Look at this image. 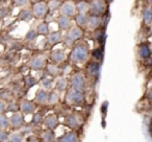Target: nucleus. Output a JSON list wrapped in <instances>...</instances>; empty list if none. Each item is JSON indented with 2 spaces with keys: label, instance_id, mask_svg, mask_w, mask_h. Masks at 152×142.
<instances>
[{
  "label": "nucleus",
  "instance_id": "obj_45",
  "mask_svg": "<svg viewBox=\"0 0 152 142\" xmlns=\"http://www.w3.org/2000/svg\"><path fill=\"white\" fill-rule=\"evenodd\" d=\"M26 142H38V140L34 139V138H29V139H28Z\"/></svg>",
  "mask_w": 152,
  "mask_h": 142
},
{
  "label": "nucleus",
  "instance_id": "obj_8",
  "mask_svg": "<svg viewBox=\"0 0 152 142\" xmlns=\"http://www.w3.org/2000/svg\"><path fill=\"white\" fill-rule=\"evenodd\" d=\"M65 124L67 125L68 127L74 129L79 127L80 125V120H79V117L76 114H70L68 115L65 118Z\"/></svg>",
  "mask_w": 152,
  "mask_h": 142
},
{
  "label": "nucleus",
  "instance_id": "obj_6",
  "mask_svg": "<svg viewBox=\"0 0 152 142\" xmlns=\"http://www.w3.org/2000/svg\"><path fill=\"white\" fill-rule=\"evenodd\" d=\"M59 12H61V16H66V17H73L76 13V7L73 2L71 1H67V2L63 3L59 7Z\"/></svg>",
  "mask_w": 152,
  "mask_h": 142
},
{
  "label": "nucleus",
  "instance_id": "obj_17",
  "mask_svg": "<svg viewBox=\"0 0 152 142\" xmlns=\"http://www.w3.org/2000/svg\"><path fill=\"white\" fill-rule=\"evenodd\" d=\"M78 141V138L77 135L73 132H69V133H66L65 135L61 136V137L57 139V142H77Z\"/></svg>",
  "mask_w": 152,
  "mask_h": 142
},
{
  "label": "nucleus",
  "instance_id": "obj_4",
  "mask_svg": "<svg viewBox=\"0 0 152 142\" xmlns=\"http://www.w3.org/2000/svg\"><path fill=\"white\" fill-rule=\"evenodd\" d=\"M71 88L83 92L86 88V77L83 73H76L71 79Z\"/></svg>",
  "mask_w": 152,
  "mask_h": 142
},
{
  "label": "nucleus",
  "instance_id": "obj_5",
  "mask_svg": "<svg viewBox=\"0 0 152 142\" xmlns=\"http://www.w3.org/2000/svg\"><path fill=\"white\" fill-rule=\"evenodd\" d=\"M106 4L105 0H93L90 4V11L93 13V15H101L105 12Z\"/></svg>",
  "mask_w": 152,
  "mask_h": 142
},
{
  "label": "nucleus",
  "instance_id": "obj_7",
  "mask_svg": "<svg viewBox=\"0 0 152 142\" xmlns=\"http://www.w3.org/2000/svg\"><path fill=\"white\" fill-rule=\"evenodd\" d=\"M48 12V5L45 2H37L32 7V14L34 17L37 18H42Z\"/></svg>",
  "mask_w": 152,
  "mask_h": 142
},
{
  "label": "nucleus",
  "instance_id": "obj_21",
  "mask_svg": "<svg viewBox=\"0 0 152 142\" xmlns=\"http://www.w3.org/2000/svg\"><path fill=\"white\" fill-rule=\"evenodd\" d=\"M88 19H89V16L87 14L78 13L75 16V22L77 24V26L79 27H83V26H87Z\"/></svg>",
  "mask_w": 152,
  "mask_h": 142
},
{
  "label": "nucleus",
  "instance_id": "obj_15",
  "mask_svg": "<svg viewBox=\"0 0 152 142\" xmlns=\"http://www.w3.org/2000/svg\"><path fill=\"white\" fill-rule=\"evenodd\" d=\"M30 67L32 68V69L34 70H41L44 68L45 66V57H36L34 59L31 60V62H30Z\"/></svg>",
  "mask_w": 152,
  "mask_h": 142
},
{
  "label": "nucleus",
  "instance_id": "obj_13",
  "mask_svg": "<svg viewBox=\"0 0 152 142\" xmlns=\"http://www.w3.org/2000/svg\"><path fill=\"white\" fill-rule=\"evenodd\" d=\"M63 40V35L61 32H49L48 37H47V41L50 45H55L57 43L61 42Z\"/></svg>",
  "mask_w": 152,
  "mask_h": 142
},
{
  "label": "nucleus",
  "instance_id": "obj_9",
  "mask_svg": "<svg viewBox=\"0 0 152 142\" xmlns=\"http://www.w3.org/2000/svg\"><path fill=\"white\" fill-rule=\"evenodd\" d=\"M44 123H45V125H46L48 129L54 131V129H56L57 124H58V118H57L56 115L50 114V115H48L46 118H45Z\"/></svg>",
  "mask_w": 152,
  "mask_h": 142
},
{
  "label": "nucleus",
  "instance_id": "obj_27",
  "mask_svg": "<svg viewBox=\"0 0 152 142\" xmlns=\"http://www.w3.org/2000/svg\"><path fill=\"white\" fill-rule=\"evenodd\" d=\"M55 87H56L57 91H59V92L65 91L68 87V81L65 77H59V79H57L56 84H55Z\"/></svg>",
  "mask_w": 152,
  "mask_h": 142
},
{
  "label": "nucleus",
  "instance_id": "obj_37",
  "mask_svg": "<svg viewBox=\"0 0 152 142\" xmlns=\"http://www.w3.org/2000/svg\"><path fill=\"white\" fill-rule=\"evenodd\" d=\"M10 136L7 132L0 131V142H9Z\"/></svg>",
  "mask_w": 152,
  "mask_h": 142
},
{
  "label": "nucleus",
  "instance_id": "obj_10",
  "mask_svg": "<svg viewBox=\"0 0 152 142\" xmlns=\"http://www.w3.org/2000/svg\"><path fill=\"white\" fill-rule=\"evenodd\" d=\"M51 61L55 64H58V63H61L64 62V60L66 59V53L63 49H56V50H53L51 52Z\"/></svg>",
  "mask_w": 152,
  "mask_h": 142
},
{
  "label": "nucleus",
  "instance_id": "obj_41",
  "mask_svg": "<svg viewBox=\"0 0 152 142\" xmlns=\"http://www.w3.org/2000/svg\"><path fill=\"white\" fill-rule=\"evenodd\" d=\"M9 15V10L7 9H0V18H5Z\"/></svg>",
  "mask_w": 152,
  "mask_h": 142
},
{
  "label": "nucleus",
  "instance_id": "obj_11",
  "mask_svg": "<svg viewBox=\"0 0 152 142\" xmlns=\"http://www.w3.org/2000/svg\"><path fill=\"white\" fill-rule=\"evenodd\" d=\"M101 25V19H100L98 16L96 15H92L89 17L88 19V23H87V27L91 30H95L97 29L99 26Z\"/></svg>",
  "mask_w": 152,
  "mask_h": 142
},
{
  "label": "nucleus",
  "instance_id": "obj_38",
  "mask_svg": "<svg viewBox=\"0 0 152 142\" xmlns=\"http://www.w3.org/2000/svg\"><path fill=\"white\" fill-rule=\"evenodd\" d=\"M42 119H43L42 114H41V113H37V114H34V118H32V122L38 124V123H40L41 121H42Z\"/></svg>",
  "mask_w": 152,
  "mask_h": 142
},
{
  "label": "nucleus",
  "instance_id": "obj_44",
  "mask_svg": "<svg viewBox=\"0 0 152 142\" xmlns=\"http://www.w3.org/2000/svg\"><path fill=\"white\" fill-rule=\"evenodd\" d=\"M147 96H148V98H149L150 100H152V88H150V89L148 90Z\"/></svg>",
  "mask_w": 152,
  "mask_h": 142
},
{
  "label": "nucleus",
  "instance_id": "obj_43",
  "mask_svg": "<svg viewBox=\"0 0 152 142\" xmlns=\"http://www.w3.org/2000/svg\"><path fill=\"white\" fill-rule=\"evenodd\" d=\"M7 109V104H4L3 102H0V112H2Z\"/></svg>",
  "mask_w": 152,
  "mask_h": 142
},
{
  "label": "nucleus",
  "instance_id": "obj_1",
  "mask_svg": "<svg viewBox=\"0 0 152 142\" xmlns=\"http://www.w3.org/2000/svg\"><path fill=\"white\" fill-rule=\"evenodd\" d=\"M89 48L87 45L78 44L73 48L71 52V60L76 64H83L88 60Z\"/></svg>",
  "mask_w": 152,
  "mask_h": 142
},
{
  "label": "nucleus",
  "instance_id": "obj_12",
  "mask_svg": "<svg viewBox=\"0 0 152 142\" xmlns=\"http://www.w3.org/2000/svg\"><path fill=\"white\" fill-rule=\"evenodd\" d=\"M58 27L61 32L68 30L72 27V20L71 18L66 17V16H61L58 18Z\"/></svg>",
  "mask_w": 152,
  "mask_h": 142
},
{
  "label": "nucleus",
  "instance_id": "obj_2",
  "mask_svg": "<svg viewBox=\"0 0 152 142\" xmlns=\"http://www.w3.org/2000/svg\"><path fill=\"white\" fill-rule=\"evenodd\" d=\"M83 99H85V95L83 92L73 89V88L68 90L66 94V102L70 106H79L83 104Z\"/></svg>",
  "mask_w": 152,
  "mask_h": 142
},
{
  "label": "nucleus",
  "instance_id": "obj_29",
  "mask_svg": "<svg viewBox=\"0 0 152 142\" xmlns=\"http://www.w3.org/2000/svg\"><path fill=\"white\" fill-rule=\"evenodd\" d=\"M47 71H48V73L51 77H56L59 73V69L55 65H52V64L47 65Z\"/></svg>",
  "mask_w": 152,
  "mask_h": 142
},
{
  "label": "nucleus",
  "instance_id": "obj_31",
  "mask_svg": "<svg viewBox=\"0 0 152 142\" xmlns=\"http://www.w3.org/2000/svg\"><path fill=\"white\" fill-rule=\"evenodd\" d=\"M37 37H38V32H37V29H34V28L29 29L27 32H26V35H25V39L27 41H34V40H36Z\"/></svg>",
  "mask_w": 152,
  "mask_h": 142
},
{
  "label": "nucleus",
  "instance_id": "obj_19",
  "mask_svg": "<svg viewBox=\"0 0 152 142\" xmlns=\"http://www.w3.org/2000/svg\"><path fill=\"white\" fill-rule=\"evenodd\" d=\"M10 123L13 125L14 127H19L23 123V116L20 113H15L14 115H12V117L10 118Z\"/></svg>",
  "mask_w": 152,
  "mask_h": 142
},
{
  "label": "nucleus",
  "instance_id": "obj_40",
  "mask_svg": "<svg viewBox=\"0 0 152 142\" xmlns=\"http://www.w3.org/2000/svg\"><path fill=\"white\" fill-rule=\"evenodd\" d=\"M93 57H95V60H101L102 59V51L100 49H96L93 51Z\"/></svg>",
  "mask_w": 152,
  "mask_h": 142
},
{
  "label": "nucleus",
  "instance_id": "obj_25",
  "mask_svg": "<svg viewBox=\"0 0 152 142\" xmlns=\"http://www.w3.org/2000/svg\"><path fill=\"white\" fill-rule=\"evenodd\" d=\"M55 134L51 129H47L42 134V141L43 142H54Z\"/></svg>",
  "mask_w": 152,
  "mask_h": 142
},
{
  "label": "nucleus",
  "instance_id": "obj_26",
  "mask_svg": "<svg viewBox=\"0 0 152 142\" xmlns=\"http://www.w3.org/2000/svg\"><path fill=\"white\" fill-rule=\"evenodd\" d=\"M75 7H76V11L78 12V13L87 14L90 11V4L88 2H86V1H80Z\"/></svg>",
  "mask_w": 152,
  "mask_h": 142
},
{
  "label": "nucleus",
  "instance_id": "obj_35",
  "mask_svg": "<svg viewBox=\"0 0 152 142\" xmlns=\"http://www.w3.org/2000/svg\"><path fill=\"white\" fill-rule=\"evenodd\" d=\"M29 0H14V4L18 7H24L28 4Z\"/></svg>",
  "mask_w": 152,
  "mask_h": 142
},
{
  "label": "nucleus",
  "instance_id": "obj_30",
  "mask_svg": "<svg viewBox=\"0 0 152 142\" xmlns=\"http://www.w3.org/2000/svg\"><path fill=\"white\" fill-rule=\"evenodd\" d=\"M42 87L44 88L45 90H47V89H50L51 87H52V85H53V79H51V77H44V79H42Z\"/></svg>",
  "mask_w": 152,
  "mask_h": 142
},
{
  "label": "nucleus",
  "instance_id": "obj_32",
  "mask_svg": "<svg viewBox=\"0 0 152 142\" xmlns=\"http://www.w3.org/2000/svg\"><path fill=\"white\" fill-rule=\"evenodd\" d=\"M47 5H48V10H51V11H56L57 9L61 7V3L58 0H50V2Z\"/></svg>",
  "mask_w": 152,
  "mask_h": 142
},
{
  "label": "nucleus",
  "instance_id": "obj_39",
  "mask_svg": "<svg viewBox=\"0 0 152 142\" xmlns=\"http://www.w3.org/2000/svg\"><path fill=\"white\" fill-rule=\"evenodd\" d=\"M107 109H108V102H103L101 104V108H100V110H101V113L103 115L106 114V112H107Z\"/></svg>",
  "mask_w": 152,
  "mask_h": 142
},
{
  "label": "nucleus",
  "instance_id": "obj_47",
  "mask_svg": "<svg viewBox=\"0 0 152 142\" xmlns=\"http://www.w3.org/2000/svg\"><path fill=\"white\" fill-rule=\"evenodd\" d=\"M151 36H152V28H151Z\"/></svg>",
  "mask_w": 152,
  "mask_h": 142
},
{
  "label": "nucleus",
  "instance_id": "obj_46",
  "mask_svg": "<svg viewBox=\"0 0 152 142\" xmlns=\"http://www.w3.org/2000/svg\"><path fill=\"white\" fill-rule=\"evenodd\" d=\"M147 1H148V2L150 3V4H152V0H147Z\"/></svg>",
  "mask_w": 152,
  "mask_h": 142
},
{
  "label": "nucleus",
  "instance_id": "obj_14",
  "mask_svg": "<svg viewBox=\"0 0 152 142\" xmlns=\"http://www.w3.org/2000/svg\"><path fill=\"white\" fill-rule=\"evenodd\" d=\"M137 54L142 60H147L151 55V49L148 46V44H142L137 49Z\"/></svg>",
  "mask_w": 152,
  "mask_h": 142
},
{
  "label": "nucleus",
  "instance_id": "obj_3",
  "mask_svg": "<svg viewBox=\"0 0 152 142\" xmlns=\"http://www.w3.org/2000/svg\"><path fill=\"white\" fill-rule=\"evenodd\" d=\"M83 36V32L81 29V27L79 26H74V27H71L69 30V32L67 34V37H66V44L68 46L73 44V42H75L76 40H79L81 39Z\"/></svg>",
  "mask_w": 152,
  "mask_h": 142
},
{
  "label": "nucleus",
  "instance_id": "obj_18",
  "mask_svg": "<svg viewBox=\"0 0 152 142\" xmlns=\"http://www.w3.org/2000/svg\"><path fill=\"white\" fill-rule=\"evenodd\" d=\"M34 104L31 102H28V100H25L21 104V111L24 113V114L28 115V114H31V113L34 112Z\"/></svg>",
  "mask_w": 152,
  "mask_h": 142
},
{
  "label": "nucleus",
  "instance_id": "obj_34",
  "mask_svg": "<svg viewBox=\"0 0 152 142\" xmlns=\"http://www.w3.org/2000/svg\"><path fill=\"white\" fill-rule=\"evenodd\" d=\"M10 120L4 116V115H0V129H4L9 125Z\"/></svg>",
  "mask_w": 152,
  "mask_h": 142
},
{
  "label": "nucleus",
  "instance_id": "obj_23",
  "mask_svg": "<svg viewBox=\"0 0 152 142\" xmlns=\"http://www.w3.org/2000/svg\"><path fill=\"white\" fill-rule=\"evenodd\" d=\"M37 32L42 36H48L50 29H49V24L47 22H42L37 26Z\"/></svg>",
  "mask_w": 152,
  "mask_h": 142
},
{
  "label": "nucleus",
  "instance_id": "obj_28",
  "mask_svg": "<svg viewBox=\"0 0 152 142\" xmlns=\"http://www.w3.org/2000/svg\"><path fill=\"white\" fill-rule=\"evenodd\" d=\"M58 100H59V94L57 91H51L50 93L48 94V99H47V102H49L50 104H57Z\"/></svg>",
  "mask_w": 152,
  "mask_h": 142
},
{
  "label": "nucleus",
  "instance_id": "obj_42",
  "mask_svg": "<svg viewBox=\"0 0 152 142\" xmlns=\"http://www.w3.org/2000/svg\"><path fill=\"white\" fill-rule=\"evenodd\" d=\"M16 109H17V106L15 104H12L7 107V111H16Z\"/></svg>",
  "mask_w": 152,
  "mask_h": 142
},
{
  "label": "nucleus",
  "instance_id": "obj_36",
  "mask_svg": "<svg viewBox=\"0 0 152 142\" xmlns=\"http://www.w3.org/2000/svg\"><path fill=\"white\" fill-rule=\"evenodd\" d=\"M25 83H26V85H27L28 87H32V86L36 85L37 81H36V79H34L32 77L28 75V77H25Z\"/></svg>",
  "mask_w": 152,
  "mask_h": 142
},
{
  "label": "nucleus",
  "instance_id": "obj_24",
  "mask_svg": "<svg viewBox=\"0 0 152 142\" xmlns=\"http://www.w3.org/2000/svg\"><path fill=\"white\" fill-rule=\"evenodd\" d=\"M19 17H20V19H21L22 21L29 22L30 20L32 19V17H34V14H32V12L30 11V10L23 9V10H21V12H20Z\"/></svg>",
  "mask_w": 152,
  "mask_h": 142
},
{
  "label": "nucleus",
  "instance_id": "obj_20",
  "mask_svg": "<svg viewBox=\"0 0 152 142\" xmlns=\"http://www.w3.org/2000/svg\"><path fill=\"white\" fill-rule=\"evenodd\" d=\"M88 71L92 77H98L100 73V64L98 62H92L88 66Z\"/></svg>",
  "mask_w": 152,
  "mask_h": 142
},
{
  "label": "nucleus",
  "instance_id": "obj_16",
  "mask_svg": "<svg viewBox=\"0 0 152 142\" xmlns=\"http://www.w3.org/2000/svg\"><path fill=\"white\" fill-rule=\"evenodd\" d=\"M142 19L146 25H152V7H145L142 12Z\"/></svg>",
  "mask_w": 152,
  "mask_h": 142
},
{
  "label": "nucleus",
  "instance_id": "obj_33",
  "mask_svg": "<svg viewBox=\"0 0 152 142\" xmlns=\"http://www.w3.org/2000/svg\"><path fill=\"white\" fill-rule=\"evenodd\" d=\"M10 140H11L12 142H23V137H22L21 134L14 133V134H12V135H11Z\"/></svg>",
  "mask_w": 152,
  "mask_h": 142
},
{
  "label": "nucleus",
  "instance_id": "obj_22",
  "mask_svg": "<svg viewBox=\"0 0 152 142\" xmlns=\"http://www.w3.org/2000/svg\"><path fill=\"white\" fill-rule=\"evenodd\" d=\"M48 99V93L45 89H40L36 93V102L38 104H45Z\"/></svg>",
  "mask_w": 152,
  "mask_h": 142
}]
</instances>
